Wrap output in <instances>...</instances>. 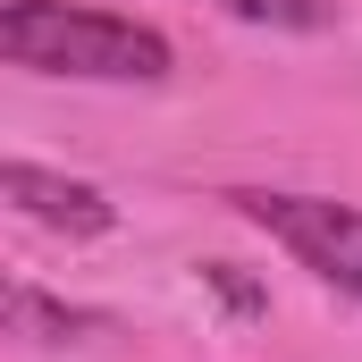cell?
<instances>
[{
    "instance_id": "3",
    "label": "cell",
    "mask_w": 362,
    "mask_h": 362,
    "mask_svg": "<svg viewBox=\"0 0 362 362\" xmlns=\"http://www.w3.org/2000/svg\"><path fill=\"white\" fill-rule=\"evenodd\" d=\"M0 194H8V211H25L34 228H59V236H101V228L118 219L101 185L59 177V169H34V160H8V169H0Z\"/></svg>"
},
{
    "instance_id": "5",
    "label": "cell",
    "mask_w": 362,
    "mask_h": 362,
    "mask_svg": "<svg viewBox=\"0 0 362 362\" xmlns=\"http://www.w3.org/2000/svg\"><path fill=\"white\" fill-rule=\"evenodd\" d=\"M219 8L245 25H278V34H320L337 17V0H219Z\"/></svg>"
},
{
    "instance_id": "6",
    "label": "cell",
    "mask_w": 362,
    "mask_h": 362,
    "mask_svg": "<svg viewBox=\"0 0 362 362\" xmlns=\"http://www.w3.org/2000/svg\"><path fill=\"white\" fill-rule=\"evenodd\" d=\"M202 286H219V295H228L236 312H262V286H245V278L228 270V262H202Z\"/></svg>"
},
{
    "instance_id": "2",
    "label": "cell",
    "mask_w": 362,
    "mask_h": 362,
    "mask_svg": "<svg viewBox=\"0 0 362 362\" xmlns=\"http://www.w3.org/2000/svg\"><path fill=\"white\" fill-rule=\"evenodd\" d=\"M228 202L253 228H270L312 278H329L337 295L362 303V211L354 202H329V194H228Z\"/></svg>"
},
{
    "instance_id": "1",
    "label": "cell",
    "mask_w": 362,
    "mask_h": 362,
    "mask_svg": "<svg viewBox=\"0 0 362 362\" xmlns=\"http://www.w3.org/2000/svg\"><path fill=\"white\" fill-rule=\"evenodd\" d=\"M0 59L34 68V76H85V85H160L177 68L169 34L110 17V8H76V0H8Z\"/></svg>"
},
{
    "instance_id": "4",
    "label": "cell",
    "mask_w": 362,
    "mask_h": 362,
    "mask_svg": "<svg viewBox=\"0 0 362 362\" xmlns=\"http://www.w3.org/2000/svg\"><path fill=\"white\" fill-rule=\"evenodd\" d=\"M8 329H17V337H42V346H68V337L110 329V320H101V312H76V303H51V295H34V286H8Z\"/></svg>"
}]
</instances>
